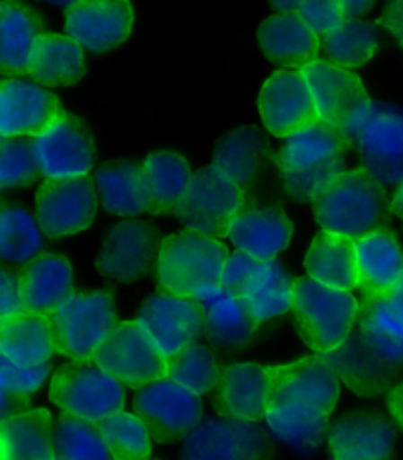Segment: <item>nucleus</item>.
I'll list each match as a JSON object with an SVG mask.
<instances>
[{
	"instance_id": "35",
	"label": "nucleus",
	"mask_w": 403,
	"mask_h": 460,
	"mask_svg": "<svg viewBox=\"0 0 403 460\" xmlns=\"http://www.w3.org/2000/svg\"><path fill=\"white\" fill-rule=\"evenodd\" d=\"M26 309L51 315L75 288V270L66 256L44 252L22 270Z\"/></svg>"
},
{
	"instance_id": "5",
	"label": "nucleus",
	"mask_w": 403,
	"mask_h": 460,
	"mask_svg": "<svg viewBox=\"0 0 403 460\" xmlns=\"http://www.w3.org/2000/svg\"><path fill=\"white\" fill-rule=\"evenodd\" d=\"M226 256L229 248L223 238L181 230L160 240L153 274L162 291L193 297L221 279Z\"/></svg>"
},
{
	"instance_id": "24",
	"label": "nucleus",
	"mask_w": 403,
	"mask_h": 460,
	"mask_svg": "<svg viewBox=\"0 0 403 460\" xmlns=\"http://www.w3.org/2000/svg\"><path fill=\"white\" fill-rule=\"evenodd\" d=\"M215 407L223 417L264 421L270 407V370L260 362H231L215 390Z\"/></svg>"
},
{
	"instance_id": "30",
	"label": "nucleus",
	"mask_w": 403,
	"mask_h": 460,
	"mask_svg": "<svg viewBox=\"0 0 403 460\" xmlns=\"http://www.w3.org/2000/svg\"><path fill=\"white\" fill-rule=\"evenodd\" d=\"M44 20L20 0H3L0 6V61L4 77H26L28 66L41 34Z\"/></svg>"
},
{
	"instance_id": "22",
	"label": "nucleus",
	"mask_w": 403,
	"mask_h": 460,
	"mask_svg": "<svg viewBox=\"0 0 403 460\" xmlns=\"http://www.w3.org/2000/svg\"><path fill=\"white\" fill-rule=\"evenodd\" d=\"M396 423L376 411H350L330 423L327 448L333 460H391Z\"/></svg>"
},
{
	"instance_id": "18",
	"label": "nucleus",
	"mask_w": 403,
	"mask_h": 460,
	"mask_svg": "<svg viewBox=\"0 0 403 460\" xmlns=\"http://www.w3.org/2000/svg\"><path fill=\"white\" fill-rule=\"evenodd\" d=\"M256 104L262 127L280 140L319 120L311 93L299 69L274 71L262 83Z\"/></svg>"
},
{
	"instance_id": "11",
	"label": "nucleus",
	"mask_w": 403,
	"mask_h": 460,
	"mask_svg": "<svg viewBox=\"0 0 403 460\" xmlns=\"http://www.w3.org/2000/svg\"><path fill=\"white\" fill-rule=\"evenodd\" d=\"M92 364L130 390H140L168 376V360L153 347L136 319L118 321L101 344Z\"/></svg>"
},
{
	"instance_id": "2",
	"label": "nucleus",
	"mask_w": 403,
	"mask_h": 460,
	"mask_svg": "<svg viewBox=\"0 0 403 460\" xmlns=\"http://www.w3.org/2000/svg\"><path fill=\"white\" fill-rule=\"evenodd\" d=\"M363 299L353 291L337 289L313 278L295 281L293 323L311 354L327 357L343 344L360 321Z\"/></svg>"
},
{
	"instance_id": "56",
	"label": "nucleus",
	"mask_w": 403,
	"mask_h": 460,
	"mask_svg": "<svg viewBox=\"0 0 403 460\" xmlns=\"http://www.w3.org/2000/svg\"><path fill=\"white\" fill-rule=\"evenodd\" d=\"M146 460H160V458H153V456H152V458H146Z\"/></svg>"
},
{
	"instance_id": "54",
	"label": "nucleus",
	"mask_w": 403,
	"mask_h": 460,
	"mask_svg": "<svg viewBox=\"0 0 403 460\" xmlns=\"http://www.w3.org/2000/svg\"><path fill=\"white\" fill-rule=\"evenodd\" d=\"M276 13H297L299 6L303 4V0H267Z\"/></svg>"
},
{
	"instance_id": "25",
	"label": "nucleus",
	"mask_w": 403,
	"mask_h": 460,
	"mask_svg": "<svg viewBox=\"0 0 403 460\" xmlns=\"http://www.w3.org/2000/svg\"><path fill=\"white\" fill-rule=\"evenodd\" d=\"M193 299L205 317V334L223 350H242L256 337L260 325L250 317L241 296L223 284L201 288Z\"/></svg>"
},
{
	"instance_id": "50",
	"label": "nucleus",
	"mask_w": 403,
	"mask_h": 460,
	"mask_svg": "<svg viewBox=\"0 0 403 460\" xmlns=\"http://www.w3.org/2000/svg\"><path fill=\"white\" fill-rule=\"evenodd\" d=\"M378 24L403 49V0H386Z\"/></svg>"
},
{
	"instance_id": "34",
	"label": "nucleus",
	"mask_w": 403,
	"mask_h": 460,
	"mask_svg": "<svg viewBox=\"0 0 403 460\" xmlns=\"http://www.w3.org/2000/svg\"><path fill=\"white\" fill-rule=\"evenodd\" d=\"M87 58L74 38L44 32L30 59L28 75L46 87H71L85 77Z\"/></svg>"
},
{
	"instance_id": "44",
	"label": "nucleus",
	"mask_w": 403,
	"mask_h": 460,
	"mask_svg": "<svg viewBox=\"0 0 403 460\" xmlns=\"http://www.w3.org/2000/svg\"><path fill=\"white\" fill-rule=\"evenodd\" d=\"M51 378V364H18L0 357V382H3V417L8 405L26 403Z\"/></svg>"
},
{
	"instance_id": "53",
	"label": "nucleus",
	"mask_w": 403,
	"mask_h": 460,
	"mask_svg": "<svg viewBox=\"0 0 403 460\" xmlns=\"http://www.w3.org/2000/svg\"><path fill=\"white\" fill-rule=\"evenodd\" d=\"M390 213L403 221V181L394 187V193L390 197Z\"/></svg>"
},
{
	"instance_id": "48",
	"label": "nucleus",
	"mask_w": 403,
	"mask_h": 460,
	"mask_svg": "<svg viewBox=\"0 0 403 460\" xmlns=\"http://www.w3.org/2000/svg\"><path fill=\"white\" fill-rule=\"evenodd\" d=\"M26 311V294L22 276L4 268L0 271V321Z\"/></svg>"
},
{
	"instance_id": "3",
	"label": "nucleus",
	"mask_w": 403,
	"mask_h": 460,
	"mask_svg": "<svg viewBox=\"0 0 403 460\" xmlns=\"http://www.w3.org/2000/svg\"><path fill=\"white\" fill-rule=\"evenodd\" d=\"M355 146L360 165L381 187L403 181V107L394 102L366 101L340 128Z\"/></svg>"
},
{
	"instance_id": "41",
	"label": "nucleus",
	"mask_w": 403,
	"mask_h": 460,
	"mask_svg": "<svg viewBox=\"0 0 403 460\" xmlns=\"http://www.w3.org/2000/svg\"><path fill=\"white\" fill-rule=\"evenodd\" d=\"M44 230L24 207L4 203L0 211V254L10 264H30L44 248Z\"/></svg>"
},
{
	"instance_id": "8",
	"label": "nucleus",
	"mask_w": 403,
	"mask_h": 460,
	"mask_svg": "<svg viewBox=\"0 0 403 460\" xmlns=\"http://www.w3.org/2000/svg\"><path fill=\"white\" fill-rule=\"evenodd\" d=\"M49 397L59 413L97 427L124 410L127 388L97 364L69 362L51 372Z\"/></svg>"
},
{
	"instance_id": "17",
	"label": "nucleus",
	"mask_w": 403,
	"mask_h": 460,
	"mask_svg": "<svg viewBox=\"0 0 403 460\" xmlns=\"http://www.w3.org/2000/svg\"><path fill=\"white\" fill-rule=\"evenodd\" d=\"M270 370V405L305 403L333 415L340 400V382L325 357L309 354L282 364H267Z\"/></svg>"
},
{
	"instance_id": "39",
	"label": "nucleus",
	"mask_w": 403,
	"mask_h": 460,
	"mask_svg": "<svg viewBox=\"0 0 403 460\" xmlns=\"http://www.w3.org/2000/svg\"><path fill=\"white\" fill-rule=\"evenodd\" d=\"M380 46V24L370 22L366 18H353L321 41V51L327 59L355 71L368 66L378 56Z\"/></svg>"
},
{
	"instance_id": "9",
	"label": "nucleus",
	"mask_w": 403,
	"mask_h": 460,
	"mask_svg": "<svg viewBox=\"0 0 403 460\" xmlns=\"http://www.w3.org/2000/svg\"><path fill=\"white\" fill-rule=\"evenodd\" d=\"M246 208V190L223 175L216 167L206 165L193 172L175 217L185 230L223 238L232 218Z\"/></svg>"
},
{
	"instance_id": "20",
	"label": "nucleus",
	"mask_w": 403,
	"mask_h": 460,
	"mask_svg": "<svg viewBox=\"0 0 403 460\" xmlns=\"http://www.w3.org/2000/svg\"><path fill=\"white\" fill-rule=\"evenodd\" d=\"M134 407L150 425L156 441L185 437L203 421L201 397L170 378L136 390Z\"/></svg>"
},
{
	"instance_id": "36",
	"label": "nucleus",
	"mask_w": 403,
	"mask_h": 460,
	"mask_svg": "<svg viewBox=\"0 0 403 460\" xmlns=\"http://www.w3.org/2000/svg\"><path fill=\"white\" fill-rule=\"evenodd\" d=\"M303 266L309 278L325 286L345 291L358 289L353 240L321 230L309 243Z\"/></svg>"
},
{
	"instance_id": "16",
	"label": "nucleus",
	"mask_w": 403,
	"mask_h": 460,
	"mask_svg": "<svg viewBox=\"0 0 403 460\" xmlns=\"http://www.w3.org/2000/svg\"><path fill=\"white\" fill-rule=\"evenodd\" d=\"M158 248V234L150 223L140 218H124L102 236L97 252V270L118 284H132L156 268Z\"/></svg>"
},
{
	"instance_id": "40",
	"label": "nucleus",
	"mask_w": 403,
	"mask_h": 460,
	"mask_svg": "<svg viewBox=\"0 0 403 460\" xmlns=\"http://www.w3.org/2000/svg\"><path fill=\"white\" fill-rule=\"evenodd\" d=\"M112 460L152 458L156 437L138 411L120 410L97 425Z\"/></svg>"
},
{
	"instance_id": "21",
	"label": "nucleus",
	"mask_w": 403,
	"mask_h": 460,
	"mask_svg": "<svg viewBox=\"0 0 403 460\" xmlns=\"http://www.w3.org/2000/svg\"><path fill=\"white\" fill-rule=\"evenodd\" d=\"M56 93L26 77H4L0 89V134L3 138H34L59 112Z\"/></svg>"
},
{
	"instance_id": "45",
	"label": "nucleus",
	"mask_w": 403,
	"mask_h": 460,
	"mask_svg": "<svg viewBox=\"0 0 403 460\" xmlns=\"http://www.w3.org/2000/svg\"><path fill=\"white\" fill-rule=\"evenodd\" d=\"M358 323L381 337L403 344V279L384 296L363 299Z\"/></svg>"
},
{
	"instance_id": "42",
	"label": "nucleus",
	"mask_w": 403,
	"mask_h": 460,
	"mask_svg": "<svg viewBox=\"0 0 403 460\" xmlns=\"http://www.w3.org/2000/svg\"><path fill=\"white\" fill-rule=\"evenodd\" d=\"M223 368L224 366L211 347L195 342L168 360V376L165 378L180 384L181 388L189 390L197 397H205L215 394Z\"/></svg>"
},
{
	"instance_id": "43",
	"label": "nucleus",
	"mask_w": 403,
	"mask_h": 460,
	"mask_svg": "<svg viewBox=\"0 0 403 460\" xmlns=\"http://www.w3.org/2000/svg\"><path fill=\"white\" fill-rule=\"evenodd\" d=\"M54 443L59 460H112L95 425L64 413L56 420Z\"/></svg>"
},
{
	"instance_id": "38",
	"label": "nucleus",
	"mask_w": 403,
	"mask_h": 460,
	"mask_svg": "<svg viewBox=\"0 0 403 460\" xmlns=\"http://www.w3.org/2000/svg\"><path fill=\"white\" fill-rule=\"evenodd\" d=\"M146 172L153 215H168L175 211L193 177L189 160L175 150H153L142 162Z\"/></svg>"
},
{
	"instance_id": "47",
	"label": "nucleus",
	"mask_w": 403,
	"mask_h": 460,
	"mask_svg": "<svg viewBox=\"0 0 403 460\" xmlns=\"http://www.w3.org/2000/svg\"><path fill=\"white\" fill-rule=\"evenodd\" d=\"M297 14L321 41L335 34L348 20L335 0H303Z\"/></svg>"
},
{
	"instance_id": "12",
	"label": "nucleus",
	"mask_w": 403,
	"mask_h": 460,
	"mask_svg": "<svg viewBox=\"0 0 403 460\" xmlns=\"http://www.w3.org/2000/svg\"><path fill=\"white\" fill-rule=\"evenodd\" d=\"M99 193L92 177L44 180L36 193V218L46 238L59 240L85 233L99 211Z\"/></svg>"
},
{
	"instance_id": "52",
	"label": "nucleus",
	"mask_w": 403,
	"mask_h": 460,
	"mask_svg": "<svg viewBox=\"0 0 403 460\" xmlns=\"http://www.w3.org/2000/svg\"><path fill=\"white\" fill-rule=\"evenodd\" d=\"M335 3L340 6L348 20H353L364 18L368 13H372L378 0H335Z\"/></svg>"
},
{
	"instance_id": "15",
	"label": "nucleus",
	"mask_w": 403,
	"mask_h": 460,
	"mask_svg": "<svg viewBox=\"0 0 403 460\" xmlns=\"http://www.w3.org/2000/svg\"><path fill=\"white\" fill-rule=\"evenodd\" d=\"M66 34L91 54L127 44L136 28V8L132 0H75L66 10Z\"/></svg>"
},
{
	"instance_id": "1",
	"label": "nucleus",
	"mask_w": 403,
	"mask_h": 460,
	"mask_svg": "<svg viewBox=\"0 0 403 460\" xmlns=\"http://www.w3.org/2000/svg\"><path fill=\"white\" fill-rule=\"evenodd\" d=\"M348 142L340 130L317 120L287 136L276 155L284 191L302 203H317L346 172Z\"/></svg>"
},
{
	"instance_id": "7",
	"label": "nucleus",
	"mask_w": 403,
	"mask_h": 460,
	"mask_svg": "<svg viewBox=\"0 0 403 460\" xmlns=\"http://www.w3.org/2000/svg\"><path fill=\"white\" fill-rule=\"evenodd\" d=\"M57 354L69 362H92L101 344L118 325L115 299L109 291H74L51 313Z\"/></svg>"
},
{
	"instance_id": "55",
	"label": "nucleus",
	"mask_w": 403,
	"mask_h": 460,
	"mask_svg": "<svg viewBox=\"0 0 403 460\" xmlns=\"http://www.w3.org/2000/svg\"><path fill=\"white\" fill-rule=\"evenodd\" d=\"M41 3H48V4H51V6H57V8H69L71 4L75 3V0H41Z\"/></svg>"
},
{
	"instance_id": "4",
	"label": "nucleus",
	"mask_w": 403,
	"mask_h": 460,
	"mask_svg": "<svg viewBox=\"0 0 403 460\" xmlns=\"http://www.w3.org/2000/svg\"><path fill=\"white\" fill-rule=\"evenodd\" d=\"M390 211L386 187L363 165L346 170L330 190L313 203V217L323 233L356 240L380 226Z\"/></svg>"
},
{
	"instance_id": "19",
	"label": "nucleus",
	"mask_w": 403,
	"mask_h": 460,
	"mask_svg": "<svg viewBox=\"0 0 403 460\" xmlns=\"http://www.w3.org/2000/svg\"><path fill=\"white\" fill-rule=\"evenodd\" d=\"M299 71L311 93L317 119L337 130L343 128L346 120L370 101L364 81L353 69L327 58H315Z\"/></svg>"
},
{
	"instance_id": "10",
	"label": "nucleus",
	"mask_w": 403,
	"mask_h": 460,
	"mask_svg": "<svg viewBox=\"0 0 403 460\" xmlns=\"http://www.w3.org/2000/svg\"><path fill=\"white\" fill-rule=\"evenodd\" d=\"M34 154L44 180H79L91 177L97 146L87 124L69 111L59 112L32 138Z\"/></svg>"
},
{
	"instance_id": "33",
	"label": "nucleus",
	"mask_w": 403,
	"mask_h": 460,
	"mask_svg": "<svg viewBox=\"0 0 403 460\" xmlns=\"http://www.w3.org/2000/svg\"><path fill=\"white\" fill-rule=\"evenodd\" d=\"M267 431L297 455H315L327 443L330 415L305 403H276L264 415Z\"/></svg>"
},
{
	"instance_id": "46",
	"label": "nucleus",
	"mask_w": 403,
	"mask_h": 460,
	"mask_svg": "<svg viewBox=\"0 0 403 460\" xmlns=\"http://www.w3.org/2000/svg\"><path fill=\"white\" fill-rule=\"evenodd\" d=\"M39 173L32 140L3 138L0 144V185L3 190H22Z\"/></svg>"
},
{
	"instance_id": "32",
	"label": "nucleus",
	"mask_w": 403,
	"mask_h": 460,
	"mask_svg": "<svg viewBox=\"0 0 403 460\" xmlns=\"http://www.w3.org/2000/svg\"><path fill=\"white\" fill-rule=\"evenodd\" d=\"M57 354L51 315L22 311L0 321V357L18 364H51Z\"/></svg>"
},
{
	"instance_id": "13",
	"label": "nucleus",
	"mask_w": 403,
	"mask_h": 460,
	"mask_svg": "<svg viewBox=\"0 0 403 460\" xmlns=\"http://www.w3.org/2000/svg\"><path fill=\"white\" fill-rule=\"evenodd\" d=\"M180 460H272V448L258 423L221 415L183 437Z\"/></svg>"
},
{
	"instance_id": "51",
	"label": "nucleus",
	"mask_w": 403,
	"mask_h": 460,
	"mask_svg": "<svg viewBox=\"0 0 403 460\" xmlns=\"http://www.w3.org/2000/svg\"><path fill=\"white\" fill-rule=\"evenodd\" d=\"M386 407L391 421L403 433V376L386 392Z\"/></svg>"
},
{
	"instance_id": "49",
	"label": "nucleus",
	"mask_w": 403,
	"mask_h": 460,
	"mask_svg": "<svg viewBox=\"0 0 403 460\" xmlns=\"http://www.w3.org/2000/svg\"><path fill=\"white\" fill-rule=\"evenodd\" d=\"M256 266H258L256 258H252L246 252H241V250H232L223 264L219 284L239 294V289L246 284V279L252 276Z\"/></svg>"
},
{
	"instance_id": "31",
	"label": "nucleus",
	"mask_w": 403,
	"mask_h": 460,
	"mask_svg": "<svg viewBox=\"0 0 403 460\" xmlns=\"http://www.w3.org/2000/svg\"><path fill=\"white\" fill-rule=\"evenodd\" d=\"M295 278L280 260H266L258 262L252 276L239 289V296L250 317L264 325L280 319L293 309L295 299Z\"/></svg>"
},
{
	"instance_id": "6",
	"label": "nucleus",
	"mask_w": 403,
	"mask_h": 460,
	"mask_svg": "<svg viewBox=\"0 0 403 460\" xmlns=\"http://www.w3.org/2000/svg\"><path fill=\"white\" fill-rule=\"evenodd\" d=\"M338 380L363 397L388 392L403 376V344L358 323L338 349L327 354Z\"/></svg>"
},
{
	"instance_id": "37",
	"label": "nucleus",
	"mask_w": 403,
	"mask_h": 460,
	"mask_svg": "<svg viewBox=\"0 0 403 460\" xmlns=\"http://www.w3.org/2000/svg\"><path fill=\"white\" fill-rule=\"evenodd\" d=\"M267 155L266 142L256 128H239L216 144L211 165L234 183L246 187L260 175Z\"/></svg>"
},
{
	"instance_id": "28",
	"label": "nucleus",
	"mask_w": 403,
	"mask_h": 460,
	"mask_svg": "<svg viewBox=\"0 0 403 460\" xmlns=\"http://www.w3.org/2000/svg\"><path fill=\"white\" fill-rule=\"evenodd\" d=\"M258 46L264 58L285 69H302L319 58V40L297 13H276L258 26Z\"/></svg>"
},
{
	"instance_id": "23",
	"label": "nucleus",
	"mask_w": 403,
	"mask_h": 460,
	"mask_svg": "<svg viewBox=\"0 0 403 460\" xmlns=\"http://www.w3.org/2000/svg\"><path fill=\"white\" fill-rule=\"evenodd\" d=\"M224 240L234 250L250 254L258 262L277 260L293 240V223L274 205L246 207L226 226Z\"/></svg>"
},
{
	"instance_id": "14",
	"label": "nucleus",
	"mask_w": 403,
	"mask_h": 460,
	"mask_svg": "<svg viewBox=\"0 0 403 460\" xmlns=\"http://www.w3.org/2000/svg\"><path fill=\"white\" fill-rule=\"evenodd\" d=\"M136 321L165 360L199 342L205 332V317L199 303L193 297L168 291L153 294L144 301Z\"/></svg>"
},
{
	"instance_id": "26",
	"label": "nucleus",
	"mask_w": 403,
	"mask_h": 460,
	"mask_svg": "<svg viewBox=\"0 0 403 460\" xmlns=\"http://www.w3.org/2000/svg\"><path fill=\"white\" fill-rule=\"evenodd\" d=\"M355 244V266L363 299L384 296L403 279V246L386 226H378Z\"/></svg>"
},
{
	"instance_id": "29",
	"label": "nucleus",
	"mask_w": 403,
	"mask_h": 460,
	"mask_svg": "<svg viewBox=\"0 0 403 460\" xmlns=\"http://www.w3.org/2000/svg\"><path fill=\"white\" fill-rule=\"evenodd\" d=\"M99 203L109 215L136 218L153 211V199L142 164L118 162L95 173Z\"/></svg>"
},
{
	"instance_id": "27",
	"label": "nucleus",
	"mask_w": 403,
	"mask_h": 460,
	"mask_svg": "<svg viewBox=\"0 0 403 460\" xmlns=\"http://www.w3.org/2000/svg\"><path fill=\"white\" fill-rule=\"evenodd\" d=\"M56 421L46 407L14 405L0 425L3 460H59L54 443Z\"/></svg>"
}]
</instances>
